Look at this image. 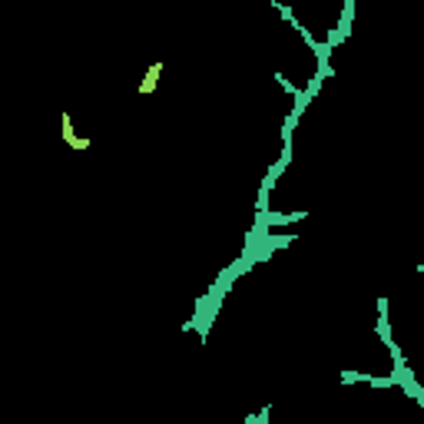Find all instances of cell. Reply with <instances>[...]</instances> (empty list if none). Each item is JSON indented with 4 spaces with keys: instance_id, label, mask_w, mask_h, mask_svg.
<instances>
[{
    "instance_id": "1",
    "label": "cell",
    "mask_w": 424,
    "mask_h": 424,
    "mask_svg": "<svg viewBox=\"0 0 424 424\" xmlns=\"http://www.w3.org/2000/svg\"><path fill=\"white\" fill-rule=\"evenodd\" d=\"M60 139H63V143H67L73 153H87L90 146H93V139H90V136H80V133H77V126H73V116H70L67 110L60 113Z\"/></svg>"
},
{
    "instance_id": "2",
    "label": "cell",
    "mask_w": 424,
    "mask_h": 424,
    "mask_svg": "<svg viewBox=\"0 0 424 424\" xmlns=\"http://www.w3.org/2000/svg\"><path fill=\"white\" fill-rule=\"evenodd\" d=\"M163 73H166V63H163V60H153V63L146 67V73H143V80H139L136 93H139V97H153L156 90H159V80H163Z\"/></svg>"
}]
</instances>
